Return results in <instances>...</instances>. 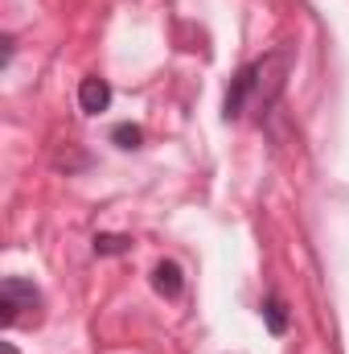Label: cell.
Returning a JSON list of instances; mask_svg holds the SVG:
<instances>
[{"instance_id": "1", "label": "cell", "mask_w": 349, "mask_h": 354, "mask_svg": "<svg viewBox=\"0 0 349 354\" xmlns=\"http://www.w3.org/2000/svg\"><path fill=\"white\" fill-rule=\"evenodd\" d=\"M107 103H111V87L103 83V79H83L79 83V107L87 111V115H99V111H107Z\"/></svg>"}, {"instance_id": "2", "label": "cell", "mask_w": 349, "mask_h": 354, "mask_svg": "<svg viewBox=\"0 0 349 354\" xmlns=\"http://www.w3.org/2000/svg\"><path fill=\"white\" fill-rule=\"evenodd\" d=\"M152 288L161 292V297H177L181 292V268L173 260H165V264L152 268Z\"/></svg>"}, {"instance_id": "3", "label": "cell", "mask_w": 349, "mask_h": 354, "mask_svg": "<svg viewBox=\"0 0 349 354\" xmlns=\"http://www.w3.org/2000/svg\"><path fill=\"white\" fill-rule=\"evenodd\" d=\"M0 292H4V297H12V301H25V305H37V301H41V297H37V288H33V284H25L21 276H8Z\"/></svg>"}, {"instance_id": "4", "label": "cell", "mask_w": 349, "mask_h": 354, "mask_svg": "<svg viewBox=\"0 0 349 354\" xmlns=\"http://www.w3.org/2000/svg\"><path fill=\"white\" fill-rule=\"evenodd\" d=\"M111 140H115L119 149H140V140H144V132H140L136 124H119V128L111 132Z\"/></svg>"}, {"instance_id": "5", "label": "cell", "mask_w": 349, "mask_h": 354, "mask_svg": "<svg viewBox=\"0 0 349 354\" xmlns=\"http://www.w3.org/2000/svg\"><path fill=\"white\" fill-rule=\"evenodd\" d=\"M263 313H267V330H271V334H283V330H288V309H283V301H267Z\"/></svg>"}, {"instance_id": "6", "label": "cell", "mask_w": 349, "mask_h": 354, "mask_svg": "<svg viewBox=\"0 0 349 354\" xmlns=\"http://www.w3.org/2000/svg\"><path fill=\"white\" fill-rule=\"evenodd\" d=\"M123 248H128L123 235H99V239H94V252H99V256H115V252H123Z\"/></svg>"}, {"instance_id": "7", "label": "cell", "mask_w": 349, "mask_h": 354, "mask_svg": "<svg viewBox=\"0 0 349 354\" xmlns=\"http://www.w3.org/2000/svg\"><path fill=\"white\" fill-rule=\"evenodd\" d=\"M12 322H17V301L0 292V326H12Z\"/></svg>"}]
</instances>
